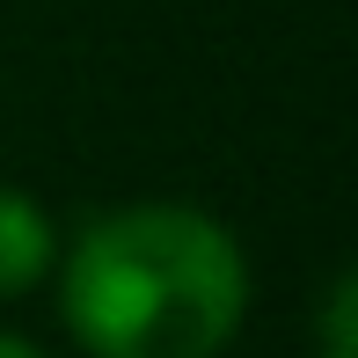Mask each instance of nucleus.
Returning a JSON list of instances; mask_svg holds the SVG:
<instances>
[{"label":"nucleus","instance_id":"f257e3e1","mask_svg":"<svg viewBox=\"0 0 358 358\" xmlns=\"http://www.w3.org/2000/svg\"><path fill=\"white\" fill-rule=\"evenodd\" d=\"M59 315L88 358H220L249 315V264L198 205H124L66 249Z\"/></svg>","mask_w":358,"mask_h":358},{"label":"nucleus","instance_id":"f03ea898","mask_svg":"<svg viewBox=\"0 0 358 358\" xmlns=\"http://www.w3.org/2000/svg\"><path fill=\"white\" fill-rule=\"evenodd\" d=\"M52 264H59V227H52V213H44L29 190L0 183V300L29 292Z\"/></svg>","mask_w":358,"mask_h":358},{"label":"nucleus","instance_id":"7ed1b4c3","mask_svg":"<svg viewBox=\"0 0 358 358\" xmlns=\"http://www.w3.org/2000/svg\"><path fill=\"white\" fill-rule=\"evenodd\" d=\"M0 358H44V351L29 344V336H0Z\"/></svg>","mask_w":358,"mask_h":358},{"label":"nucleus","instance_id":"20e7f679","mask_svg":"<svg viewBox=\"0 0 358 358\" xmlns=\"http://www.w3.org/2000/svg\"><path fill=\"white\" fill-rule=\"evenodd\" d=\"M322 358H351V351H336V344H322Z\"/></svg>","mask_w":358,"mask_h":358}]
</instances>
